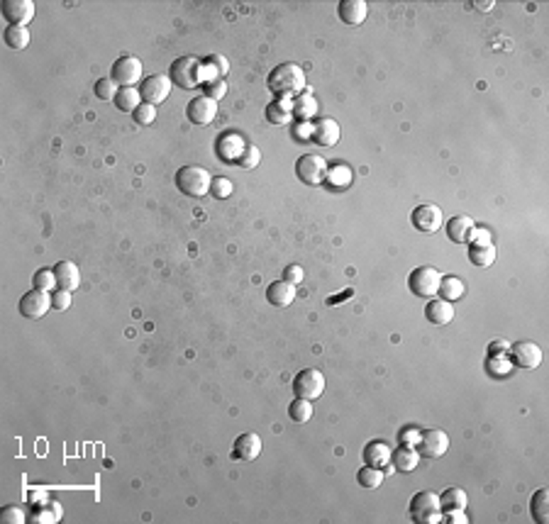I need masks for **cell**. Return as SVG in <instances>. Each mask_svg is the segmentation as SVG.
<instances>
[{"mask_svg":"<svg viewBox=\"0 0 549 524\" xmlns=\"http://www.w3.org/2000/svg\"><path fill=\"white\" fill-rule=\"evenodd\" d=\"M266 86L281 100H290V98H298L305 91V71L295 62L279 64L274 71L266 78Z\"/></svg>","mask_w":549,"mask_h":524,"instance_id":"cell-1","label":"cell"},{"mask_svg":"<svg viewBox=\"0 0 549 524\" xmlns=\"http://www.w3.org/2000/svg\"><path fill=\"white\" fill-rule=\"evenodd\" d=\"M176 186L183 195L189 198H203L210 193V186H213V176L205 171L203 166H183L176 173Z\"/></svg>","mask_w":549,"mask_h":524,"instance_id":"cell-2","label":"cell"},{"mask_svg":"<svg viewBox=\"0 0 549 524\" xmlns=\"http://www.w3.org/2000/svg\"><path fill=\"white\" fill-rule=\"evenodd\" d=\"M410 519L417 524H435L442 519V505L439 495L433 490H420L410 500Z\"/></svg>","mask_w":549,"mask_h":524,"instance_id":"cell-3","label":"cell"},{"mask_svg":"<svg viewBox=\"0 0 549 524\" xmlns=\"http://www.w3.org/2000/svg\"><path fill=\"white\" fill-rule=\"evenodd\" d=\"M200 66L203 64L195 56H178L168 69V78L173 86L183 88V91H193L200 86Z\"/></svg>","mask_w":549,"mask_h":524,"instance_id":"cell-4","label":"cell"},{"mask_svg":"<svg viewBox=\"0 0 549 524\" xmlns=\"http://www.w3.org/2000/svg\"><path fill=\"white\" fill-rule=\"evenodd\" d=\"M142 73H144L142 62H139L137 56H132V54L120 56V59H117V62L112 64V69H110V78L120 88H134L139 81H142Z\"/></svg>","mask_w":549,"mask_h":524,"instance_id":"cell-5","label":"cell"},{"mask_svg":"<svg viewBox=\"0 0 549 524\" xmlns=\"http://www.w3.org/2000/svg\"><path fill=\"white\" fill-rule=\"evenodd\" d=\"M439 280H442V275H439V271L435 269V266H417V269L408 275V288H410L417 298H427V300H430V298L437 293Z\"/></svg>","mask_w":549,"mask_h":524,"instance_id":"cell-6","label":"cell"},{"mask_svg":"<svg viewBox=\"0 0 549 524\" xmlns=\"http://www.w3.org/2000/svg\"><path fill=\"white\" fill-rule=\"evenodd\" d=\"M327 161L317 154H303V156L295 161V176H298L300 183L305 186H320L327 176Z\"/></svg>","mask_w":549,"mask_h":524,"instance_id":"cell-7","label":"cell"},{"mask_svg":"<svg viewBox=\"0 0 549 524\" xmlns=\"http://www.w3.org/2000/svg\"><path fill=\"white\" fill-rule=\"evenodd\" d=\"M293 392L295 397H303V400H317V397L325 392V376L317 368H305L295 376L293 381Z\"/></svg>","mask_w":549,"mask_h":524,"instance_id":"cell-8","label":"cell"},{"mask_svg":"<svg viewBox=\"0 0 549 524\" xmlns=\"http://www.w3.org/2000/svg\"><path fill=\"white\" fill-rule=\"evenodd\" d=\"M171 86L173 83L168 76H164V73H152V76H147L142 83H139V96H142L144 102H149V105L157 107L168 98Z\"/></svg>","mask_w":549,"mask_h":524,"instance_id":"cell-9","label":"cell"},{"mask_svg":"<svg viewBox=\"0 0 549 524\" xmlns=\"http://www.w3.org/2000/svg\"><path fill=\"white\" fill-rule=\"evenodd\" d=\"M51 296L46 293V290H30V293H25L20 300V315L27 317V320H42V317L46 315V312L51 310Z\"/></svg>","mask_w":549,"mask_h":524,"instance_id":"cell-10","label":"cell"},{"mask_svg":"<svg viewBox=\"0 0 549 524\" xmlns=\"http://www.w3.org/2000/svg\"><path fill=\"white\" fill-rule=\"evenodd\" d=\"M412 219V227L420 229V232H427V235H433L442 227V210L433 203H425V205H417L410 215Z\"/></svg>","mask_w":549,"mask_h":524,"instance_id":"cell-11","label":"cell"},{"mask_svg":"<svg viewBox=\"0 0 549 524\" xmlns=\"http://www.w3.org/2000/svg\"><path fill=\"white\" fill-rule=\"evenodd\" d=\"M508 354L513 359V366L520 368H537L542 363V349L534 341H515Z\"/></svg>","mask_w":549,"mask_h":524,"instance_id":"cell-12","label":"cell"},{"mask_svg":"<svg viewBox=\"0 0 549 524\" xmlns=\"http://www.w3.org/2000/svg\"><path fill=\"white\" fill-rule=\"evenodd\" d=\"M449 449V437L442 429H427L420 434V456L425 458H442Z\"/></svg>","mask_w":549,"mask_h":524,"instance_id":"cell-13","label":"cell"},{"mask_svg":"<svg viewBox=\"0 0 549 524\" xmlns=\"http://www.w3.org/2000/svg\"><path fill=\"white\" fill-rule=\"evenodd\" d=\"M186 115H189V120L193 125H210L215 118H218V102L208 96H198L189 102Z\"/></svg>","mask_w":549,"mask_h":524,"instance_id":"cell-14","label":"cell"},{"mask_svg":"<svg viewBox=\"0 0 549 524\" xmlns=\"http://www.w3.org/2000/svg\"><path fill=\"white\" fill-rule=\"evenodd\" d=\"M3 17L10 25L27 27L35 17V3L32 0H6L3 3Z\"/></svg>","mask_w":549,"mask_h":524,"instance_id":"cell-15","label":"cell"},{"mask_svg":"<svg viewBox=\"0 0 549 524\" xmlns=\"http://www.w3.org/2000/svg\"><path fill=\"white\" fill-rule=\"evenodd\" d=\"M259 453H261V437L259 434L244 432L234 439L232 458H237V461H254Z\"/></svg>","mask_w":549,"mask_h":524,"instance_id":"cell-16","label":"cell"},{"mask_svg":"<svg viewBox=\"0 0 549 524\" xmlns=\"http://www.w3.org/2000/svg\"><path fill=\"white\" fill-rule=\"evenodd\" d=\"M337 15H340V20L345 25L359 27L366 20V15H369V6H366L364 0H342L340 6H337Z\"/></svg>","mask_w":549,"mask_h":524,"instance_id":"cell-17","label":"cell"},{"mask_svg":"<svg viewBox=\"0 0 549 524\" xmlns=\"http://www.w3.org/2000/svg\"><path fill=\"white\" fill-rule=\"evenodd\" d=\"M313 142L320 147H335L340 142V125L332 118H320L313 123Z\"/></svg>","mask_w":549,"mask_h":524,"instance_id":"cell-18","label":"cell"},{"mask_svg":"<svg viewBox=\"0 0 549 524\" xmlns=\"http://www.w3.org/2000/svg\"><path fill=\"white\" fill-rule=\"evenodd\" d=\"M54 273H56V283H59L61 290L73 293V290L81 285V271H78V266L73 264V261H59V264L54 266Z\"/></svg>","mask_w":549,"mask_h":524,"instance_id":"cell-19","label":"cell"},{"mask_svg":"<svg viewBox=\"0 0 549 524\" xmlns=\"http://www.w3.org/2000/svg\"><path fill=\"white\" fill-rule=\"evenodd\" d=\"M393 469L401 471V473H410V471L417 469V463H420V451H417L412 444H403L393 451L391 456Z\"/></svg>","mask_w":549,"mask_h":524,"instance_id":"cell-20","label":"cell"},{"mask_svg":"<svg viewBox=\"0 0 549 524\" xmlns=\"http://www.w3.org/2000/svg\"><path fill=\"white\" fill-rule=\"evenodd\" d=\"M473 232H476L473 219L467 217V215H457V217H452L447 222V237L454 242V244H464V242H469L473 237Z\"/></svg>","mask_w":549,"mask_h":524,"instance_id":"cell-21","label":"cell"},{"mask_svg":"<svg viewBox=\"0 0 549 524\" xmlns=\"http://www.w3.org/2000/svg\"><path fill=\"white\" fill-rule=\"evenodd\" d=\"M391 456H393L391 446L383 442H372V444H366V449H364L366 466H374V469H381V471L388 469V466H391Z\"/></svg>","mask_w":549,"mask_h":524,"instance_id":"cell-22","label":"cell"},{"mask_svg":"<svg viewBox=\"0 0 549 524\" xmlns=\"http://www.w3.org/2000/svg\"><path fill=\"white\" fill-rule=\"evenodd\" d=\"M266 300L274 307H288L295 300V285L286 283V280H274L266 288Z\"/></svg>","mask_w":549,"mask_h":524,"instance_id":"cell-23","label":"cell"},{"mask_svg":"<svg viewBox=\"0 0 549 524\" xmlns=\"http://www.w3.org/2000/svg\"><path fill=\"white\" fill-rule=\"evenodd\" d=\"M425 317L433 325H449V322L454 320V302H447V300H435V298H430V302L425 305Z\"/></svg>","mask_w":549,"mask_h":524,"instance_id":"cell-24","label":"cell"},{"mask_svg":"<svg viewBox=\"0 0 549 524\" xmlns=\"http://www.w3.org/2000/svg\"><path fill=\"white\" fill-rule=\"evenodd\" d=\"M247 149V144L242 142V137L239 134H223L218 142V156L223 159V161H239V156H242V152Z\"/></svg>","mask_w":549,"mask_h":524,"instance_id":"cell-25","label":"cell"},{"mask_svg":"<svg viewBox=\"0 0 549 524\" xmlns=\"http://www.w3.org/2000/svg\"><path fill=\"white\" fill-rule=\"evenodd\" d=\"M266 120H269L271 125H276V127L288 125L290 120H293V100H281V98H276L274 102H269V105H266Z\"/></svg>","mask_w":549,"mask_h":524,"instance_id":"cell-26","label":"cell"},{"mask_svg":"<svg viewBox=\"0 0 549 524\" xmlns=\"http://www.w3.org/2000/svg\"><path fill=\"white\" fill-rule=\"evenodd\" d=\"M315 112H317V100L313 93L303 91L298 98H293V115L300 123H308L311 118H315Z\"/></svg>","mask_w":549,"mask_h":524,"instance_id":"cell-27","label":"cell"},{"mask_svg":"<svg viewBox=\"0 0 549 524\" xmlns=\"http://www.w3.org/2000/svg\"><path fill=\"white\" fill-rule=\"evenodd\" d=\"M437 293L442 296V300L457 302L459 298H464V293H467V285H464V280L457 278V275H447V278L439 280Z\"/></svg>","mask_w":549,"mask_h":524,"instance_id":"cell-28","label":"cell"},{"mask_svg":"<svg viewBox=\"0 0 549 524\" xmlns=\"http://www.w3.org/2000/svg\"><path fill=\"white\" fill-rule=\"evenodd\" d=\"M530 512H532L537 524L549 522V490L547 488H539L537 493L532 495V500H530Z\"/></svg>","mask_w":549,"mask_h":524,"instance_id":"cell-29","label":"cell"},{"mask_svg":"<svg viewBox=\"0 0 549 524\" xmlns=\"http://www.w3.org/2000/svg\"><path fill=\"white\" fill-rule=\"evenodd\" d=\"M325 183L335 190H345L347 186L351 183V168L345 166V163H335V166L327 168Z\"/></svg>","mask_w":549,"mask_h":524,"instance_id":"cell-30","label":"cell"},{"mask_svg":"<svg viewBox=\"0 0 549 524\" xmlns=\"http://www.w3.org/2000/svg\"><path fill=\"white\" fill-rule=\"evenodd\" d=\"M439 505H442V512H454V509H467L469 498L462 488H447L439 495Z\"/></svg>","mask_w":549,"mask_h":524,"instance_id":"cell-31","label":"cell"},{"mask_svg":"<svg viewBox=\"0 0 549 524\" xmlns=\"http://www.w3.org/2000/svg\"><path fill=\"white\" fill-rule=\"evenodd\" d=\"M3 39H6V44L10 46V49L22 51V49L30 46V30H27V27H20V25H8Z\"/></svg>","mask_w":549,"mask_h":524,"instance_id":"cell-32","label":"cell"},{"mask_svg":"<svg viewBox=\"0 0 549 524\" xmlns=\"http://www.w3.org/2000/svg\"><path fill=\"white\" fill-rule=\"evenodd\" d=\"M469 259H471L473 266L478 269H486L496 261V246L494 244H473L471 251H469Z\"/></svg>","mask_w":549,"mask_h":524,"instance_id":"cell-33","label":"cell"},{"mask_svg":"<svg viewBox=\"0 0 549 524\" xmlns=\"http://www.w3.org/2000/svg\"><path fill=\"white\" fill-rule=\"evenodd\" d=\"M139 91L137 88H120L115 96V105L120 107L122 112H134L142 102H139Z\"/></svg>","mask_w":549,"mask_h":524,"instance_id":"cell-34","label":"cell"},{"mask_svg":"<svg viewBox=\"0 0 549 524\" xmlns=\"http://www.w3.org/2000/svg\"><path fill=\"white\" fill-rule=\"evenodd\" d=\"M383 471L381 469H374V466H364V469H359V473H356V483L361 485V488H378V485L383 483Z\"/></svg>","mask_w":549,"mask_h":524,"instance_id":"cell-35","label":"cell"},{"mask_svg":"<svg viewBox=\"0 0 549 524\" xmlns=\"http://www.w3.org/2000/svg\"><path fill=\"white\" fill-rule=\"evenodd\" d=\"M288 415L295 424H305L308 419L313 417V402L311 400H303V397H295L288 407Z\"/></svg>","mask_w":549,"mask_h":524,"instance_id":"cell-36","label":"cell"},{"mask_svg":"<svg viewBox=\"0 0 549 524\" xmlns=\"http://www.w3.org/2000/svg\"><path fill=\"white\" fill-rule=\"evenodd\" d=\"M510 368H513V361H510L505 354H494V356H488V361H486V371L496 378H503L505 373H510Z\"/></svg>","mask_w":549,"mask_h":524,"instance_id":"cell-37","label":"cell"},{"mask_svg":"<svg viewBox=\"0 0 549 524\" xmlns=\"http://www.w3.org/2000/svg\"><path fill=\"white\" fill-rule=\"evenodd\" d=\"M132 120L139 127H147V125H152L154 120H157V107L149 105V102H142V105L132 112Z\"/></svg>","mask_w":549,"mask_h":524,"instance_id":"cell-38","label":"cell"},{"mask_svg":"<svg viewBox=\"0 0 549 524\" xmlns=\"http://www.w3.org/2000/svg\"><path fill=\"white\" fill-rule=\"evenodd\" d=\"M96 96L101 98V100H115V96H117V91H120V86H117L112 78H101V81L96 83Z\"/></svg>","mask_w":549,"mask_h":524,"instance_id":"cell-39","label":"cell"},{"mask_svg":"<svg viewBox=\"0 0 549 524\" xmlns=\"http://www.w3.org/2000/svg\"><path fill=\"white\" fill-rule=\"evenodd\" d=\"M232 190H234V186H232V181H229V179H225V176L213 179V186H210V195H213V198L225 200V198H229V195H232Z\"/></svg>","mask_w":549,"mask_h":524,"instance_id":"cell-40","label":"cell"},{"mask_svg":"<svg viewBox=\"0 0 549 524\" xmlns=\"http://www.w3.org/2000/svg\"><path fill=\"white\" fill-rule=\"evenodd\" d=\"M32 283H35V288H40V290H46V293H49L51 288H54V285H59L56 283V273H54V269H42V271H37L35 273V280H32Z\"/></svg>","mask_w":549,"mask_h":524,"instance_id":"cell-41","label":"cell"},{"mask_svg":"<svg viewBox=\"0 0 549 524\" xmlns=\"http://www.w3.org/2000/svg\"><path fill=\"white\" fill-rule=\"evenodd\" d=\"M205 96L213 98L215 102L223 100V98L227 96V83H225V78H213V81L205 83Z\"/></svg>","mask_w":549,"mask_h":524,"instance_id":"cell-42","label":"cell"},{"mask_svg":"<svg viewBox=\"0 0 549 524\" xmlns=\"http://www.w3.org/2000/svg\"><path fill=\"white\" fill-rule=\"evenodd\" d=\"M0 519L6 524H22L25 522V509L22 507H17V505H6L3 507V512H0Z\"/></svg>","mask_w":549,"mask_h":524,"instance_id":"cell-43","label":"cell"},{"mask_svg":"<svg viewBox=\"0 0 549 524\" xmlns=\"http://www.w3.org/2000/svg\"><path fill=\"white\" fill-rule=\"evenodd\" d=\"M259 161H261V152L256 147H250V144H247V149L242 152L237 163L242 168H254V166H259Z\"/></svg>","mask_w":549,"mask_h":524,"instance_id":"cell-44","label":"cell"},{"mask_svg":"<svg viewBox=\"0 0 549 524\" xmlns=\"http://www.w3.org/2000/svg\"><path fill=\"white\" fill-rule=\"evenodd\" d=\"M205 66L215 69V71L220 73V78H225L229 71V62H227V56L225 54H210L208 59H205Z\"/></svg>","mask_w":549,"mask_h":524,"instance_id":"cell-45","label":"cell"},{"mask_svg":"<svg viewBox=\"0 0 549 524\" xmlns=\"http://www.w3.org/2000/svg\"><path fill=\"white\" fill-rule=\"evenodd\" d=\"M303 278H305V271L300 269L298 264H290V266H286V269H284V280H286V283H293L295 288H298V285L303 283Z\"/></svg>","mask_w":549,"mask_h":524,"instance_id":"cell-46","label":"cell"},{"mask_svg":"<svg viewBox=\"0 0 549 524\" xmlns=\"http://www.w3.org/2000/svg\"><path fill=\"white\" fill-rule=\"evenodd\" d=\"M51 305H54V310H69L71 307V293L56 288L54 296H51Z\"/></svg>","mask_w":549,"mask_h":524,"instance_id":"cell-47","label":"cell"},{"mask_svg":"<svg viewBox=\"0 0 549 524\" xmlns=\"http://www.w3.org/2000/svg\"><path fill=\"white\" fill-rule=\"evenodd\" d=\"M298 129H293V137L300 139V142H305V139H313V125L311 123H300L295 125Z\"/></svg>","mask_w":549,"mask_h":524,"instance_id":"cell-48","label":"cell"},{"mask_svg":"<svg viewBox=\"0 0 549 524\" xmlns=\"http://www.w3.org/2000/svg\"><path fill=\"white\" fill-rule=\"evenodd\" d=\"M447 522L449 524H469V517L464 514V509H454V512H447Z\"/></svg>","mask_w":549,"mask_h":524,"instance_id":"cell-49","label":"cell"},{"mask_svg":"<svg viewBox=\"0 0 549 524\" xmlns=\"http://www.w3.org/2000/svg\"><path fill=\"white\" fill-rule=\"evenodd\" d=\"M508 349H510L508 341H500V339H498L494 346H488V356H494V354H505V352H508Z\"/></svg>","mask_w":549,"mask_h":524,"instance_id":"cell-50","label":"cell"},{"mask_svg":"<svg viewBox=\"0 0 549 524\" xmlns=\"http://www.w3.org/2000/svg\"><path fill=\"white\" fill-rule=\"evenodd\" d=\"M420 434L422 432H417V429H406V432L401 434V439H403V444H415V442H420Z\"/></svg>","mask_w":549,"mask_h":524,"instance_id":"cell-51","label":"cell"},{"mask_svg":"<svg viewBox=\"0 0 549 524\" xmlns=\"http://www.w3.org/2000/svg\"><path fill=\"white\" fill-rule=\"evenodd\" d=\"M471 6H473V8H478V10H483V12H486V10H491V8H494V0H483V3H478V0H473Z\"/></svg>","mask_w":549,"mask_h":524,"instance_id":"cell-52","label":"cell"}]
</instances>
